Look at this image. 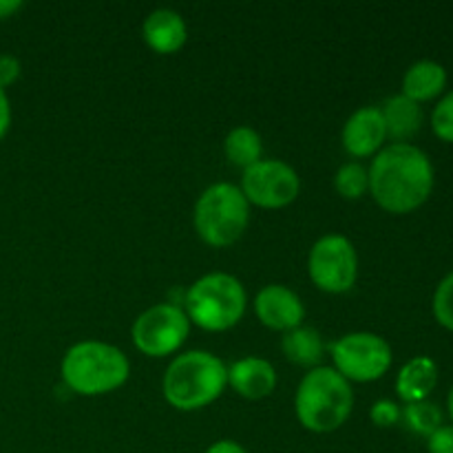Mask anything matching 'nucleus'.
I'll list each match as a JSON object with an SVG mask.
<instances>
[{"label": "nucleus", "mask_w": 453, "mask_h": 453, "mask_svg": "<svg viewBox=\"0 0 453 453\" xmlns=\"http://www.w3.org/2000/svg\"><path fill=\"white\" fill-rule=\"evenodd\" d=\"M308 273L319 290L330 295L348 292L357 283V248L343 234H326L310 250Z\"/></svg>", "instance_id": "6e6552de"}, {"label": "nucleus", "mask_w": 453, "mask_h": 453, "mask_svg": "<svg viewBox=\"0 0 453 453\" xmlns=\"http://www.w3.org/2000/svg\"><path fill=\"white\" fill-rule=\"evenodd\" d=\"M380 113H383L388 135L398 142L416 135L420 131V124H423V109H420V104L405 97L403 93L389 97L383 104V109H380Z\"/></svg>", "instance_id": "f3484780"}, {"label": "nucleus", "mask_w": 453, "mask_h": 453, "mask_svg": "<svg viewBox=\"0 0 453 453\" xmlns=\"http://www.w3.org/2000/svg\"><path fill=\"white\" fill-rule=\"evenodd\" d=\"M228 367L219 357L203 349L180 354L164 374V398L180 411L208 407L224 394Z\"/></svg>", "instance_id": "f03ea898"}, {"label": "nucleus", "mask_w": 453, "mask_h": 453, "mask_svg": "<svg viewBox=\"0 0 453 453\" xmlns=\"http://www.w3.org/2000/svg\"><path fill=\"white\" fill-rule=\"evenodd\" d=\"M248 221L250 203L242 188L228 181L208 186L195 203V228L208 246H233L246 233Z\"/></svg>", "instance_id": "423d86ee"}, {"label": "nucleus", "mask_w": 453, "mask_h": 453, "mask_svg": "<svg viewBox=\"0 0 453 453\" xmlns=\"http://www.w3.org/2000/svg\"><path fill=\"white\" fill-rule=\"evenodd\" d=\"M255 312L265 327L286 334L301 326L305 317V305L295 290L279 286V283H270L257 292Z\"/></svg>", "instance_id": "9b49d317"}, {"label": "nucleus", "mask_w": 453, "mask_h": 453, "mask_svg": "<svg viewBox=\"0 0 453 453\" xmlns=\"http://www.w3.org/2000/svg\"><path fill=\"white\" fill-rule=\"evenodd\" d=\"M188 38L186 20L173 9H155L144 20V40L153 51L175 53L180 51Z\"/></svg>", "instance_id": "4468645a"}, {"label": "nucleus", "mask_w": 453, "mask_h": 453, "mask_svg": "<svg viewBox=\"0 0 453 453\" xmlns=\"http://www.w3.org/2000/svg\"><path fill=\"white\" fill-rule=\"evenodd\" d=\"M403 420H405V425L411 432L429 438L442 425V411L438 410V405L429 401L410 403L403 410Z\"/></svg>", "instance_id": "aec40b11"}, {"label": "nucleus", "mask_w": 453, "mask_h": 453, "mask_svg": "<svg viewBox=\"0 0 453 453\" xmlns=\"http://www.w3.org/2000/svg\"><path fill=\"white\" fill-rule=\"evenodd\" d=\"M226 157L239 168H250L257 164L264 153V144H261V135L250 127H237L226 135L224 142Z\"/></svg>", "instance_id": "6ab92c4d"}, {"label": "nucleus", "mask_w": 453, "mask_h": 453, "mask_svg": "<svg viewBox=\"0 0 453 453\" xmlns=\"http://www.w3.org/2000/svg\"><path fill=\"white\" fill-rule=\"evenodd\" d=\"M432 128L441 140L453 142V91L447 93L434 109Z\"/></svg>", "instance_id": "5701e85b"}, {"label": "nucleus", "mask_w": 453, "mask_h": 453, "mask_svg": "<svg viewBox=\"0 0 453 453\" xmlns=\"http://www.w3.org/2000/svg\"><path fill=\"white\" fill-rule=\"evenodd\" d=\"M434 314L442 327L453 332V273L438 283L434 295Z\"/></svg>", "instance_id": "4be33fe9"}, {"label": "nucleus", "mask_w": 453, "mask_h": 453, "mask_svg": "<svg viewBox=\"0 0 453 453\" xmlns=\"http://www.w3.org/2000/svg\"><path fill=\"white\" fill-rule=\"evenodd\" d=\"M299 175L281 159H259L243 171L242 193L255 206L283 208L299 197Z\"/></svg>", "instance_id": "9d476101"}, {"label": "nucleus", "mask_w": 453, "mask_h": 453, "mask_svg": "<svg viewBox=\"0 0 453 453\" xmlns=\"http://www.w3.org/2000/svg\"><path fill=\"white\" fill-rule=\"evenodd\" d=\"M20 60L12 53H0V88H7L20 78Z\"/></svg>", "instance_id": "a878e982"}, {"label": "nucleus", "mask_w": 453, "mask_h": 453, "mask_svg": "<svg viewBox=\"0 0 453 453\" xmlns=\"http://www.w3.org/2000/svg\"><path fill=\"white\" fill-rule=\"evenodd\" d=\"M429 453H453V425H441L427 438Z\"/></svg>", "instance_id": "393cba45"}, {"label": "nucleus", "mask_w": 453, "mask_h": 453, "mask_svg": "<svg viewBox=\"0 0 453 453\" xmlns=\"http://www.w3.org/2000/svg\"><path fill=\"white\" fill-rule=\"evenodd\" d=\"M334 186L341 197L345 199H361L370 188V175L367 168L358 162H348L336 171Z\"/></svg>", "instance_id": "412c9836"}, {"label": "nucleus", "mask_w": 453, "mask_h": 453, "mask_svg": "<svg viewBox=\"0 0 453 453\" xmlns=\"http://www.w3.org/2000/svg\"><path fill=\"white\" fill-rule=\"evenodd\" d=\"M243 283L228 273L199 277L186 295V317L208 332H224L237 326L246 312Z\"/></svg>", "instance_id": "39448f33"}, {"label": "nucleus", "mask_w": 453, "mask_h": 453, "mask_svg": "<svg viewBox=\"0 0 453 453\" xmlns=\"http://www.w3.org/2000/svg\"><path fill=\"white\" fill-rule=\"evenodd\" d=\"M281 349L288 361L296 363V365L319 367L323 352H326V345H323L321 334L317 330L299 326L283 334Z\"/></svg>", "instance_id": "a211bd4d"}, {"label": "nucleus", "mask_w": 453, "mask_h": 453, "mask_svg": "<svg viewBox=\"0 0 453 453\" xmlns=\"http://www.w3.org/2000/svg\"><path fill=\"white\" fill-rule=\"evenodd\" d=\"M22 7L20 0H0V20L9 18L12 13H16Z\"/></svg>", "instance_id": "c85d7f7f"}, {"label": "nucleus", "mask_w": 453, "mask_h": 453, "mask_svg": "<svg viewBox=\"0 0 453 453\" xmlns=\"http://www.w3.org/2000/svg\"><path fill=\"white\" fill-rule=\"evenodd\" d=\"M343 149L354 157H367L374 155L383 146L388 131L380 109L376 106H363L354 111L343 127Z\"/></svg>", "instance_id": "f8f14e48"}, {"label": "nucleus", "mask_w": 453, "mask_h": 453, "mask_svg": "<svg viewBox=\"0 0 453 453\" xmlns=\"http://www.w3.org/2000/svg\"><path fill=\"white\" fill-rule=\"evenodd\" d=\"M445 84V66L434 60H420L407 69L405 78H403V96L420 104V102L441 96Z\"/></svg>", "instance_id": "dca6fc26"}, {"label": "nucleus", "mask_w": 453, "mask_h": 453, "mask_svg": "<svg viewBox=\"0 0 453 453\" xmlns=\"http://www.w3.org/2000/svg\"><path fill=\"white\" fill-rule=\"evenodd\" d=\"M62 380L82 396H102L122 388L131 374L127 354L102 341H82L62 358Z\"/></svg>", "instance_id": "20e7f679"}, {"label": "nucleus", "mask_w": 453, "mask_h": 453, "mask_svg": "<svg viewBox=\"0 0 453 453\" xmlns=\"http://www.w3.org/2000/svg\"><path fill=\"white\" fill-rule=\"evenodd\" d=\"M228 383L239 396L248 398V401H259L274 392L277 372H274L273 363L265 358L246 357L228 367Z\"/></svg>", "instance_id": "ddd939ff"}, {"label": "nucleus", "mask_w": 453, "mask_h": 453, "mask_svg": "<svg viewBox=\"0 0 453 453\" xmlns=\"http://www.w3.org/2000/svg\"><path fill=\"white\" fill-rule=\"evenodd\" d=\"M447 407H449V416H451V423H453V388L449 392V398H447Z\"/></svg>", "instance_id": "c756f323"}, {"label": "nucleus", "mask_w": 453, "mask_h": 453, "mask_svg": "<svg viewBox=\"0 0 453 453\" xmlns=\"http://www.w3.org/2000/svg\"><path fill=\"white\" fill-rule=\"evenodd\" d=\"M438 383V365L429 357H416L403 365L396 379V392L403 401L420 403L427 401Z\"/></svg>", "instance_id": "2eb2a0df"}, {"label": "nucleus", "mask_w": 453, "mask_h": 453, "mask_svg": "<svg viewBox=\"0 0 453 453\" xmlns=\"http://www.w3.org/2000/svg\"><path fill=\"white\" fill-rule=\"evenodd\" d=\"M370 418L376 427H394L403 418V411L396 403L385 401L383 398V401L374 403V407L370 411Z\"/></svg>", "instance_id": "b1692460"}, {"label": "nucleus", "mask_w": 453, "mask_h": 453, "mask_svg": "<svg viewBox=\"0 0 453 453\" xmlns=\"http://www.w3.org/2000/svg\"><path fill=\"white\" fill-rule=\"evenodd\" d=\"M352 407V385L334 367H312L296 389V418L314 434L339 429L349 418Z\"/></svg>", "instance_id": "7ed1b4c3"}, {"label": "nucleus", "mask_w": 453, "mask_h": 453, "mask_svg": "<svg viewBox=\"0 0 453 453\" xmlns=\"http://www.w3.org/2000/svg\"><path fill=\"white\" fill-rule=\"evenodd\" d=\"M334 370L345 380L372 383L385 376L392 365V348L385 339L372 332H352L341 336L330 348Z\"/></svg>", "instance_id": "0eeeda50"}, {"label": "nucleus", "mask_w": 453, "mask_h": 453, "mask_svg": "<svg viewBox=\"0 0 453 453\" xmlns=\"http://www.w3.org/2000/svg\"><path fill=\"white\" fill-rule=\"evenodd\" d=\"M367 175L376 203L396 215L420 208L434 190L432 159L407 142L385 146L374 157Z\"/></svg>", "instance_id": "f257e3e1"}, {"label": "nucleus", "mask_w": 453, "mask_h": 453, "mask_svg": "<svg viewBox=\"0 0 453 453\" xmlns=\"http://www.w3.org/2000/svg\"><path fill=\"white\" fill-rule=\"evenodd\" d=\"M12 127V104H9V97L4 88H0V140L9 133Z\"/></svg>", "instance_id": "bb28decb"}, {"label": "nucleus", "mask_w": 453, "mask_h": 453, "mask_svg": "<svg viewBox=\"0 0 453 453\" xmlns=\"http://www.w3.org/2000/svg\"><path fill=\"white\" fill-rule=\"evenodd\" d=\"M190 319L173 303H157L144 310L133 323V343L146 357H168L186 343Z\"/></svg>", "instance_id": "1a4fd4ad"}, {"label": "nucleus", "mask_w": 453, "mask_h": 453, "mask_svg": "<svg viewBox=\"0 0 453 453\" xmlns=\"http://www.w3.org/2000/svg\"><path fill=\"white\" fill-rule=\"evenodd\" d=\"M206 453H248V451L234 441H217L208 447Z\"/></svg>", "instance_id": "cd10ccee"}]
</instances>
